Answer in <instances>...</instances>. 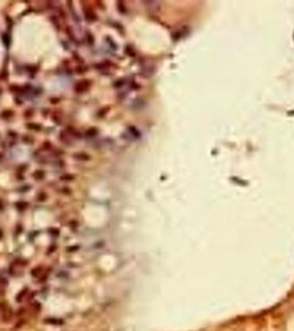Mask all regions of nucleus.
<instances>
[{
	"instance_id": "obj_10",
	"label": "nucleus",
	"mask_w": 294,
	"mask_h": 331,
	"mask_svg": "<svg viewBox=\"0 0 294 331\" xmlns=\"http://www.w3.org/2000/svg\"><path fill=\"white\" fill-rule=\"evenodd\" d=\"M27 203L26 202H18V203H16V206L19 209H24L26 206H27Z\"/></svg>"
},
{
	"instance_id": "obj_7",
	"label": "nucleus",
	"mask_w": 294,
	"mask_h": 331,
	"mask_svg": "<svg viewBox=\"0 0 294 331\" xmlns=\"http://www.w3.org/2000/svg\"><path fill=\"white\" fill-rule=\"evenodd\" d=\"M12 115H14V113H12L11 110H5V112L1 113V117L5 118V119H8V118L12 117Z\"/></svg>"
},
{
	"instance_id": "obj_12",
	"label": "nucleus",
	"mask_w": 294,
	"mask_h": 331,
	"mask_svg": "<svg viewBox=\"0 0 294 331\" xmlns=\"http://www.w3.org/2000/svg\"><path fill=\"white\" fill-rule=\"evenodd\" d=\"M45 198H47V195H45L44 193H41V194L39 195V200H40V201H44Z\"/></svg>"
},
{
	"instance_id": "obj_5",
	"label": "nucleus",
	"mask_w": 294,
	"mask_h": 331,
	"mask_svg": "<svg viewBox=\"0 0 294 331\" xmlns=\"http://www.w3.org/2000/svg\"><path fill=\"white\" fill-rule=\"evenodd\" d=\"M33 178L34 179H37V180H41V179H43L44 178V172L43 171H35L33 173Z\"/></svg>"
},
{
	"instance_id": "obj_6",
	"label": "nucleus",
	"mask_w": 294,
	"mask_h": 331,
	"mask_svg": "<svg viewBox=\"0 0 294 331\" xmlns=\"http://www.w3.org/2000/svg\"><path fill=\"white\" fill-rule=\"evenodd\" d=\"M85 17H86V19H89V20H91V21L96 19V16L94 14L93 11H85Z\"/></svg>"
},
{
	"instance_id": "obj_8",
	"label": "nucleus",
	"mask_w": 294,
	"mask_h": 331,
	"mask_svg": "<svg viewBox=\"0 0 294 331\" xmlns=\"http://www.w3.org/2000/svg\"><path fill=\"white\" fill-rule=\"evenodd\" d=\"M60 180L72 181V180H74V176H72V174H64V176H61V177H60Z\"/></svg>"
},
{
	"instance_id": "obj_3",
	"label": "nucleus",
	"mask_w": 294,
	"mask_h": 331,
	"mask_svg": "<svg viewBox=\"0 0 294 331\" xmlns=\"http://www.w3.org/2000/svg\"><path fill=\"white\" fill-rule=\"evenodd\" d=\"M74 158H75L76 160H81V161L90 160V156H87L86 154H75L74 155Z\"/></svg>"
},
{
	"instance_id": "obj_11",
	"label": "nucleus",
	"mask_w": 294,
	"mask_h": 331,
	"mask_svg": "<svg viewBox=\"0 0 294 331\" xmlns=\"http://www.w3.org/2000/svg\"><path fill=\"white\" fill-rule=\"evenodd\" d=\"M41 272H42L41 269H39V268H37V269H35V270H32V275H33V276H38V275H39V274H40V273H41Z\"/></svg>"
},
{
	"instance_id": "obj_2",
	"label": "nucleus",
	"mask_w": 294,
	"mask_h": 331,
	"mask_svg": "<svg viewBox=\"0 0 294 331\" xmlns=\"http://www.w3.org/2000/svg\"><path fill=\"white\" fill-rule=\"evenodd\" d=\"M90 86V82L87 80H83V81H80L79 83H76L75 85V91L78 93H83L85 92L86 89H89Z\"/></svg>"
},
{
	"instance_id": "obj_4",
	"label": "nucleus",
	"mask_w": 294,
	"mask_h": 331,
	"mask_svg": "<svg viewBox=\"0 0 294 331\" xmlns=\"http://www.w3.org/2000/svg\"><path fill=\"white\" fill-rule=\"evenodd\" d=\"M85 135H86V137H90V138L95 137L96 135H97V129H96V128H90V129L85 133Z\"/></svg>"
},
{
	"instance_id": "obj_1",
	"label": "nucleus",
	"mask_w": 294,
	"mask_h": 331,
	"mask_svg": "<svg viewBox=\"0 0 294 331\" xmlns=\"http://www.w3.org/2000/svg\"><path fill=\"white\" fill-rule=\"evenodd\" d=\"M0 311H1V318L4 321H9L11 319V309L6 304H0Z\"/></svg>"
},
{
	"instance_id": "obj_9",
	"label": "nucleus",
	"mask_w": 294,
	"mask_h": 331,
	"mask_svg": "<svg viewBox=\"0 0 294 331\" xmlns=\"http://www.w3.org/2000/svg\"><path fill=\"white\" fill-rule=\"evenodd\" d=\"M27 127L28 128H30V129H35V130H40V128H41V126L38 125V124H31V123H28Z\"/></svg>"
}]
</instances>
